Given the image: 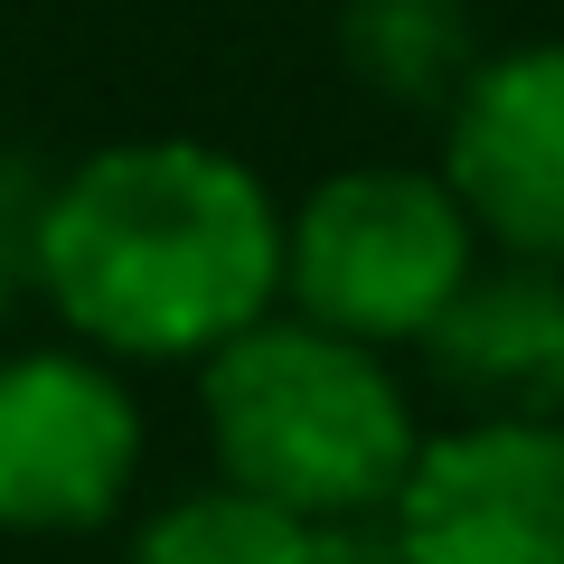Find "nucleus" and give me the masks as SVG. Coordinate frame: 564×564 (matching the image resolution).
Listing matches in <instances>:
<instances>
[{"label": "nucleus", "mask_w": 564, "mask_h": 564, "mask_svg": "<svg viewBox=\"0 0 564 564\" xmlns=\"http://www.w3.org/2000/svg\"><path fill=\"white\" fill-rule=\"evenodd\" d=\"M29 273L113 358H207L282 292L263 180L198 141H122L39 198Z\"/></svg>", "instance_id": "1"}, {"label": "nucleus", "mask_w": 564, "mask_h": 564, "mask_svg": "<svg viewBox=\"0 0 564 564\" xmlns=\"http://www.w3.org/2000/svg\"><path fill=\"white\" fill-rule=\"evenodd\" d=\"M198 404L226 489H254L292 518H377L423 452L386 358L321 321H245L207 348Z\"/></svg>", "instance_id": "2"}, {"label": "nucleus", "mask_w": 564, "mask_h": 564, "mask_svg": "<svg viewBox=\"0 0 564 564\" xmlns=\"http://www.w3.org/2000/svg\"><path fill=\"white\" fill-rule=\"evenodd\" d=\"M470 273V207L452 180L423 170H348L302 198V217L282 226V292L302 302V321L348 329L367 348L423 339L433 311L462 292Z\"/></svg>", "instance_id": "3"}, {"label": "nucleus", "mask_w": 564, "mask_h": 564, "mask_svg": "<svg viewBox=\"0 0 564 564\" xmlns=\"http://www.w3.org/2000/svg\"><path fill=\"white\" fill-rule=\"evenodd\" d=\"M386 527L404 564H564V414L433 433Z\"/></svg>", "instance_id": "4"}, {"label": "nucleus", "mask_w": 564, "mask_h": 564, "mask_svg": "<svg viewBox=\"0 0 564 564\" xmlns=\"http://www.w3.org/2000/svg\"><path fill=\"white\" fill-rule=\"evenodd\" d=\"M141 470V404L113 367L39 348L0 358V527L76 536L122 508Z\"/></svg>", "instance_id": "5"}, {"label": "nucleus", "mask_w": 564, "mask_h": 564, "mask_svg": "<svg viewBox=\"0 0 564 564\" xmlns=\"http://www.w3.org/2000/svg\"><path fill=\"white\" fill-rule=\"evenodd\" d=\"M452 198L508 254L564 263V47L470 66L452 104Z\"/></svg>", "instance_id": "6"}, {"label": "nucleus", "mask_w": 564, "mask_h": 564, "mask_svg": "<svg viewBox=\"0 0 564 564\" xmlns=\"http://www.w3.org/2000/svg\"><path fill=\"white\" fill-rule=\"evenodd\" d=\"M423 358L443 377V395L480 423H545L564 414V263H499V273H462Z\"/></svg>", "instance_id": "7"}, {"label": "nucleus", "mask_w": 564, "mask_h": 564, "mask_svg": "<svg viewBox=\"0 0 564 564\" xmlns=\"http://www.w3.org/2000/svg\"><path fill=\"white\" fill-rule=\"evenodd\" d=\"M132 564H311V518L254 499V489H207L141 527Z\"/></svg>", "instance_id": "8"}, {"label": "nucleus", "mask_w": 564, "mask_h": 564, "mask_svg": "<svg viewBox=\"0 0 564 564\" xmlns=\"http://www.w3.org/2000/svg\"><path fill=\"white\" fill-rule=\"evenodd\" d=\"M348 57H358L386 95L423 104V95H443L470 66V39H462V10H452V0H358V10H348Z\"/></svg>", "instance_id": "9"}, {"label": "nucleus", "mask_w": 564, "mask_h": 564, "mask_svg": "<svg viewBox=\"0 0 564 564\" xmlns=\"http://www.w3.org/2000/svg\"><path fill=\"white\" fill-rule=\"evenodd\" d=\"M29 245H39V198L20 170H0V321H10V292L29 273Z\"/></svg>", "instance_id": "10"}]
</instances>
